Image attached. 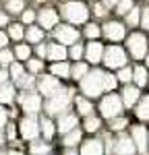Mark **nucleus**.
Instances as JSON below:
<instances>
[{"label":"nucleus","instance_id":"5","mask_svg":"<svg viewBox=\"0 0 149 155\" xmlns=\"http://www.w3.org/2000/svg\"><path fill=\"white\" fill-rule=\"evenodd\" d=\"M126 46H128V52L133 58H143L147 54V37L143 33H133L126 39Z\"/></svg>","mask_w":149,"mask_h":155},{"label":"nucleus","instance_id":"3","mask_svg":"<svg viewBox=\"0 0 149 155\" xmlns=\"http://www.w3.org/2000/svg\"><path fill=\"white\" fill-rule=\"evenodd\" d=\"M71 95H73L71 89H68V91H66V89H58L56 93H52L46 110H48L50 114H60V112H64V110L68 107V104H71Z\"/></svg>","mask_w":149,"mask_h":155},{"label":"nucleus","instance_id":"17","mask_svg":"<svg viewBox=\"0 0 149 155\" xmlns=\"http://www.w3.org/2000/svg\"><path fill=\"white\" fill-rule=\"evenodd\" d=\"M104 149H101V143L99 141H87L81 149V155H101Z\"/></svg>","mask_w":149,"mask_h":155},{"label":"nucleus","instance_id":"42","mask_svg":"<svg viewBox=\"0 0 149 155\" xmlns=\"http://www.w3.org/2000/svg\"><path fill=\"white\" fill-rule=\"evenodd\" d=\"M44 68V62L41 60H29V71L31 72H39Z\"/></svg>","mask_w":149,"mask_h":155},{"label":"nucleus","instance_id":"46","mask_svg":"<svg viewBox=\"0 0 149 155\" xmlns=\"http://www.w3.org/2000/svg\"><path fill=\"white\" fill-rule=\"evenodd\" d=\"M106 8H108V6H104V4H101V2H99V4H95V6H93V12H95V15H98V17H104V15H106Z\"/></svg>","mask_w":149,"mask_h":155},{"label":"nucleus","instance_id":"12","mask_svg":"<svg viewBox=\"0 0 149 155\" xmlns=\"http://www.w3.org/2000/svg\"><path fill=\"white\" fill-rule=\"evenodd\" d=\"M60 89V85L58 81L50 74V77H41V81H39V93H44V95H52V93H56Z\"/></svg>","mask_w":149,"mask_h":155},{"label":"nucleus","instance_id":"23","mask_svg":"<svg viewBox=\"0 0 149 155\" xmlns=\"http://www.w3.org/2000/svg\"><path fill=\"white\" fill-rule=\"evenodd\" d=\"M6 11L12 12V15H19V12H23L25 11V2L23 0H6Z\"/></svg>","mask_w":149,"mask_h":155},{"label":"nucleus","instance_id":"50","mask_svg":"<svg viewBox=\"0 0 149 155\" xmlns=\"http://www.w3.org/2000/svg\"><path fill=\"white\" fill-rule=\"evenodd\" d=\"M116 2H118V0H101V4H104V6H114Z\"/></svg>","mask_w":149,"mask_h":155},{"label":"nucleus","instance_id":"31","mask_svg":"<svg viewBox=\"0 0 149 155\" xmlns=\"http://www.w3.org/2000/svg\"><path fill=\"white\" fill-rule=\"evenodd\" d=\"M8 35L12 37V39H23V35H25V31H23V27L19 23H15V25H8Z\"/></svg>","mask_w":149,"mask_h":155},{"label":"nucleus","instance_id":"38","mask_svg":"<svg viewBox=\"0 0 149 155\" xmlns=\"http://www.w3.org/2000/svg\"><path fill=\"white\" fill-rule=\"evenodd\" d=\"M31 151H33L35 155H46L50 151V147H48V145H44V143H33V145H31Z\"/></svg>","mask_w":149,"mask_h":155},{"label":"nucleus","instance_id":"58","mask_svg":"<svg viewBox=\"0 0 149 155\" xmlns=\"http://www.w3.org/2000/svg\"><path fill=\"white\" fill-rule=\"evenodd\" d=\"M37 2H44V0H37Z\"/></svg>","mask_w":149,"mask_h":155},{"label":"nucleus","instance_id":"57","mask_svg":"<svg viewBox=\"0 0 149 155\" xmlns=\"http://www.w3.org/2000/svg\"><path fill=\"white\" fill-rule=\"evenodd\" d=\"M0 145H2V134H0Z\"/></svg>","mask_w":149,"mask_h":155},{"label":"nucleus","instance_id":"7","mask_svg":"<svg viewBox=\"0 0 149 155\" xmlns=\"http://www.w3.org/2000/svg\"><path fill=\"white\" fill-rule=\"evenodd\" d=\"M54 35H56V39L64 46V44H77V39H79V31H77L74 27H68V25H60V27L56 25Z\"/></svg>","mask_w":149,"mask_h":155},{"label":"nucleus","instance_id":"49","mask_svg":"<svg viewBox=\"0 0 149 155\" xmlns=\"http://www.w3.org/2000/svg\"><path fill=\"white\" fill-rule=\"evenodd\" d=\"M4 120H6V112L2 110V106H0V126L4 124Z\"/></svg>","mask_w":149,"mask_h":155},{"label":"nucleus","instance_id":"40","mask_svg":"<svg viewBox=\"0 0 149 155\" xmlns=\"http://www.w3.org/2000/svg\"><path fill=\"white\" fill-rule=\"evenodd\" d=\"M139 25L145 27V29H149V6H145V8L141 11V21H139Z\"/></svg>","mask_w":149,"mask_h":155},{"label":"nucleus","instance_id":"44","mask_svg":"<svg viewBox=\"0 0 149 155\" xmlns=\"http://www.w3.org/2000/svg\"><path fill=\"white\" fill-rule=\"evenodd\" d=\"M11 74H12V79L21 77V74H23V66H21V64H17V62L11 64Z\"/></svg>","mask_w":149,"mask_h":155},{"label":"nucleus","instance_id":"56","mask_svg":"<svg viewBox=\"0 0 149 155\" xmlns=\"http://www.w3.org/2000/svg\"><path fill=\"white\" fill-rule=\"evenodd\" d=\"M145 56H147V66H149V54H145Z\"/></svg>","mask_w":149,"mask_h":155},{"label":"nucleus","instance_id":"33","mask_svg":"<svg viewBox=\"0 0 149 155\" xmlns=\"http://www.w3.org/2000/svg\"><path fill=\"white\" fill-rule=\"evenodd\" d=\"M12 58H15V54H12V52H8L6 48L0 50V64H2V66H11Z\"/></svg>","mask_w":149,"mask_h":155},{"label":"nucleus","instance_id":"8","mask_svg":"<svg viewBox=\"0 0 149 155\" xmlns=\"http://www.w3.org/2000/svg\"><path fill=\"white\" fill-rule=\"evenodd\" d=\"M104 35L112 39V41H120L124 35H126V27L118 21H110V23L104 25Z\"/></svg>","mask_w":149,"mask_h":155},{"label":"nucleus","instance_id":"36","mask_svg":"<svg viewBox=\"0 0 149 155\" xmlns=\"http://www.w3.org/2000/svg\"><path fill=\"white\" fill-rule=\"evenodd\" d=\"M77 107H79V112H81L83 116L91 112V104H89L87 99H83V97H79V99H77Z\"/></svg>","mask_w":149,"mask_h":155},{"label":"nucleus","instance_id":"10","mask_svg":"<svg viewBox=\"0 0 149 155\" xmlns=\"http://www.w3.org/2000/svg\"><path fill=\"white\" fill-rule=\"evenodd\" d=\"M37 132H39V126H37V120L33 116H27V118L21 122V134L25 139H35Z\"/></svg>","mask_w":149,"mask_h":155},{"label":"nucleus","instance_id":"30","mask_svg":"<svg viewBox=\"0 0 149 155\" xmlns=\"http://www.w3.org/2000/svg\"><path fill=\"white\" fill-rule=\"evenodd\" d=\"M17 83H19V87H23V89H29V87H33V83H35V77H29V74H21V77H17L15 79Z\"/></svg>","mask_w":149,"mask_h":155},{"label":"nucleus","instance_id":"20","mask_svg":"<svg viewBox=\"0 0 149 155\" xmlns=\"http://www.w3.org/2000/svg\"><path fill=\"white\" fill-rule=\"evenodd\" d=\"M12 99H15V89L11 85L2 83L0 85V104H11Z\"/></svg>","mask_w":149,"mask_h":155},{"label":"nucleus","instance_id":"59","mask_svg":"<svg viewBox=\"0 0 149 155\" xmlns=\"http://www.w3.org/2000/svg\"><path fill=\"white\" fill-rule=\"evenodd\" d=\"M0 155H4V153H0Z\"/></svg>","mask_w":149,"mask_h":155},{"label":"nucleus","instance_id":"4","mask_svg":"<svg viewBox=\"0 0 149 155\" xmlns=\"http://www.w3.org/2000/svg\"><path fill=\"white\" fill-rule=\"evenodd\" d=\"M104 62L108 68H122L126 64V52L118 46H110L108 50H104Z\"/></svg>","mask_w":149,"mask_h":155},{"label":"nucleus","instance_id":"13","mask_svg":"<svg viewBox=\"0 0 149 155\" xmlns=\"http://www.w3.org/2000/svg\"><path fill=\"white\" fill-rule=\"evenodd\" d=\"M101 54H104V46L98 44V41H91V44L87 46V50H85L87 60H89V62H93V64L101 62Z\"/></svg>","mask_w":149,"mask_h":155},{"label":"nucleus","instance_id":"45","mask_svg":"<svg viewBox=\"0 0 149 155\" xmlns=\"http://www.w3.org/2000/svg\"><path fill=\"white\" fill-rule=\"evenodd\" d=\"M33 21H35V12L33 11H23V23H33Z\"/></svg>","mask_w":149,"mask_h":155},{"label":"nucleus","instance_id":"21","mask_svg":"<svg viewBox=\"0 0 149 155\" xmlns=\"http://www.w3.org/2000/svg\"><path fill=\"white\" fill-rule=\"evenodd\" d=\"M25 35H27V39H29L31 44H39V41L44 39V31H41V27H35V25H33V27L27 29Z\"/></svg>","mask_w":149,"mask_h":155},{"label":"nucleus","instance_id":"47","mask_svg":"<svg viewBox=\"0 0 149 155\" xmlns=\"http://www.w3.org/2000/svg\"><path fill=\"white\" fill-rule=\"evenodd\" d=\"M6 25H8V15L0 11V27H6Z\"/></svg>","mask_w":149,"mask_h":155},{"label":"nucleus","instance_id":"26","mask_svg":"<svg viewBox=\"0 0 149 155\" xmlns=\"http://www.w3.org/2000/svg\"><path fill=\"white\" fill-rule=\"evenodd\" d=\"M137 116L141 120H149V95L143 97V101L139 104V107H137Z\"/></svg>","mask_w":149,"mask_h":155},{"label":"nucleus","instance_id":"37","mask_svg":"<svg viewBox=\"0 0 149 155\" xmlns=\"http://www.w3.org/2000/svg\"><path fill=\"white\" fill-rule=\"evenodd\" d=\"M41 130L46 134V139H52L54 137V124L50 120H41Z\"/></svg>","mask_w":149,"mask_h":155},{"label":"nucleus","instance_id":"25","mask_svg":"<svg viewBox=\"0 0 149 155\" xmlns=\"http://www.w3.org/2000/svg\"><path fill=\"white\" fill-rule=\"evenodd\" d=\"M133 79H135V83L139 87H143V85L147 83V71L143 68V66H137L135 71H133Z\"/></svg>","mask_w":149,"mask_h":155},{"label":"nucleus","instance_id":"9","mask_svg":"<svg viewBox=\"0 0 149 155\" xmlns=\"http://www.w3.org/2000/svg\"><path fill=\"white\" fill-rule=\"evenodd\" d=\"M37 21H39L41 29H52V27L58 25V12L54 8H41L39 15H37Z\"/></svg>","mask_w":149,"mask_h":155},{"label":"nucleus","instance_id":"15","mask_svg":"<svg viewBox=\"0 0 149 155\" xmlns=\"http://www.w3.org/2000/svg\"><path fill=\"white\" fill-rule=\"evenodd\" d=\"M46 56L50 60H56V62H60V60L66 58V48L62 46V44H52L46 48Z\"/></svg>","mask_w":149,"mask_h":155},{"label":"nucleus","instance_id":"52","mask_svg":"<svg viewBox=\"0 0 149 155\" xmlns=\"http://www.w3.org/2000/svg\"><path fill=\"white\" fill-rule=\"evenodd\" d=\"M6 77H8V74H6V71H0V85L6 83Z\"/></svg>","mask_w":149,"mask_h":155},{"label":"nucleus","instance_id":"35","mask_svg":"<svg viewBox=\"0 0 149 155\" xmlns=\"http://www.w3.org/2000/svg\"><path fill=\"white\" fill-rule=\"evenodd\" d=\"M133 79V71L131 68H120V72H118V77H116V81H122V83H128Z\"/></svg>","mask_w":149,"mask_h":155},{"label":"nucleus","instance_id":"54","mask_svg":"<svg viewBox=\"0 0 149 155\" xmlns=\"http://www.w3.org/2000/svg\"><path fill=\"white\" fill-rule=\"evenodd\" d=\"M8 155H21V153H19V151H12V153H8Z\"/></svg>","mask_w":149,"mask_h":155},{"label":"nucleus","instance_id":"19","mask_svg":"<svg viewBox=\"0 0 149 155\" xmlns=\"http://www.w3.org/2000/svg\"><path fill=\"white\" fill-rule=\"evenodd\" d=\"M50 72H52L54 77H68V74H71V66L60 60V62H54V64L50 66Z\"/></svg>","mask_w":149,"mask_h":155},{"label":"nucleus","instance_id":"41","mask_svg":"<svg viewBox=\"0 0 149 155\" xmlns=\"http://www.w3.org/2000/svg\"><path fill=\"white\" fill-rule=\"evenodd\" d=\"M71 56H73L74 60H81V56H83V46L73 44V48H71Z\"/></svg>","mask_w":149,"mask_h":155},{"label":"nucleus","instance_id":"51","mask_svg":"<svg viewBox=\"0 0 149 155\" xmlns=\"http://www.w3.org/2000/svg\"><path fill=\"white\" fill-rule=\"evenodd\" d=\"M37 54L44 58V56H46V46H37Z\"/></svg>","mask_w":149,"mask_h":155},{"label":"nucleus","instance_id":"29","mask_svg":"<svg viewBox=\"0 0 149 155\" xmlns=\"http://www.w3.org/2000/svg\"><path fill=\"white\" fill-rule=\"evenodd\" d=\"M114 6H116V15H126L133 8V0H118Z\"/></svg>","mask_w":149,"mask_h":155},{"label":"nucleus","instance_id":"28","mask_svg":"<svg viewBox=\"0 0 149 155\" xmlns=\"http://www.w3.org/2000/svg\"><path fill=\"white\" fill-rule=\"evenodd\" d=\"M79 139H81V132L73 128V130L66 132V137H64V145H66V147H73V145L79 143Z\"/></svg>","mask_w":149,"mask_h":155},{"label":"nucleus","instance_id":"32","mask_svg":"<svg viewBox=\"0 0 149 155\" xmlns=\"http://www.w3.org/2000/svg\"><path fill=\"white\" fill-rule=\"evenodd\" d=\"M15 56H17L19 60H27L29 56H31V48H29V46H25V44H19L17 50H15Z\"/></svg>","mask_w":149,"mask_h":155},{"label":"nucleus","instance_id":"27","mask_svg":"<svg viewBox=\"0 0 149 155\" xmlns=\"http://www.w3.org/2000/svg\"><path fill=\"white\" fill-rule=\"evenodd\" d=\"M71 74H73V79H83L87 74V64H83V62H77L73 68H71Z\"/></svg>","mask_w":149,"mask_h":155},{"label":"nucleus","instance_id":"24","mask_svg":"<svg viewBox=\"0 0 149 155\" xmlns=\"http://www.w3.org/2000/svg\"><path fill=\"white\" fill-rule=\"evenodd\" d=\"M139 21H141V8L133 6L131 11L126 12V23L131 25V27H137V25H139Z\"/></svg>","mask_w":149,"mask_h":155},{"label":"nucleus","instance_id":"14","mask_svg":"<svg viewBox=\"0 0 149 155\" xmlns=\"http://www.w3.org/2000/svg\"><path fill=\"white\" fill-rule=\"evenodd\" d=\"M133 141L137 143V149H139L141 153L147 151V130H145L143 126H135V128H133Z\"/></svg>","mask_w":149,"mask_h":155},{"label":"nucleus","instance_id":"11","mask_svg":"<svg viewBox=\"0 0 149 155\" xmlns=\"http://www.w3.org/2000/svg\"><path fill=\"white\" fill-rule=\"evenodd\" d=\"M19 101H21V106H23L25 112H37L39 110V106H41V99H39V95H35V93H25V95L19 97Z\"/></svg>","mask_w":149,"mask_h":155},{"label":"nucleus","instance_id":"6","mask_svg":"<svg viewBox=\"0 0 149 155\" xmlns=\"http://www.w3.org/2000/svg\"><path fill=\"white\" fill-rule=\"evenodd\" d=\"M101 116L106 118H114L120 110H122V101L118 99V95H106L101 99Z\"/></svg>","mask_w":149,"mask_h":155},{"label":"nucleus","instance_id":"43","mask_svg":"<svg viewBox=\"0 0 149 155\" xmlns=\"http://www.w3.org/2000/svg\"><path fill=\"white\" fill-rule=\"evenodd\" d=\"M112 130H122L124 126H126V120L124 118H118V120H112Z\"/></svg>","mask_w":149,"mask_h":155},{"label":"nucleus","instance_id":"16","mask_svg":"<svg viewBox=\"0 0 149 155\" xmlns=\"http://www.w3.org/2000/svg\"><path fill=\"white\" fill-rule=\"evenodd\" d=\"M116 153L118 155H133L135 153V143L131 141V139H126V137H122V139H118L116 141Z\"/></svg>","mask_w":149,"mask_h":155},{"label":"nucleus","instance_id":"1","mask_svg":"<svg viewBox=\"0 0 149 155\" xmlns=\"http://www.w3.org/2000/svg\"><path fill=\"white\" fill-rule=\"evenodd\" d=\"M114 85H116V77L101 71H93L81 79V89L89 97L101 95V91H110V89H114Z\"/></svg>","mask_w":149,"mask_h":155},{"label":"nucleus","instance_id":"48","mask_svg":"<svg viewBox=\"0 0 149 155\" xmlns=\"http://www.w3.org/2000/svg\"><path fill=\"white\" fill-rule=\"evenodd\" d=\"M6 44H8V35L0 31V50H2V48H6Z\"/></svg>","mask_w":149,"mask_h":155},{"label":"nucleus","instance_id":"39","mask_svg":"<svg viewBox=\"0 0 149 155\" xmlns=\"http://www.w3.org/2000/svg\"><path fill=\"white\" fill-rule=\"evenodd\" d=\"M98 126H99V120L98 118H87L85 120V130L87 132H95V130H98Z\"/></svg>","mask_w":149,"mask_h":155},{"label":"nucleus","instance_id":"22","mask_svg":"<svg viewBox=\"0 0 149 155\" xmlns=\"http://www.w3.org/2000/svg\"><path fill=\"white\" fill-rule=\"evenodd\" d=\"M137 99H139V89L137 87H126L124 89V104L126 106H135Z\"/></svg>","mask_w":149,"mask_h":155},{"label":"nucleus","instance_id":"2","mask_svg":"<svg viewBox=\"0 0 149 155\" xmlns=\"http://www.w3.org/2000/svg\"><path fill=\"white\" fill-rule=\"evenodd\" d=\"M62 17L68 21V23H85L87 17H89V8L81 0H68L60 6Z\"/></svg>","mask_w":149,"mask_h":155},{"label":"nucleus","instance_id":"18","mask_svg":"<svg viewBox=\"0 0 149 155\" xmlns=\"http://www.w3.org/2000/svg\"><path fill=\"white\" fill-rule=\"evenodd\" d=\"M74 126H77V116H73V114H64L60 118V122H58V128H60L62 132L73 130Z\"/></svg>","mask_w":149,"mask_h":155},{"label":"nucleus","instance_id":"34","mask_svg":"<svg viewBox=\"0 0 149 155\" xmlns=\"http://www.w3.org/2000/svg\"><path fill=\"white\" fill-rule=\"evenodd\" d=\"M85 35H87V37H91V39H95L98 35H101V29H99V25L89 23V25L85 27Z\"/></svg>","mask_w":149,"mask_h":155},{"label":"nucleus","instance_id":"53","mask_svg":"<svg viewBox=\"0 0 149 155\" xmlns=\"http://www.w3.org/2000/svg\"><path fill=\"white\" fill-rule=\"evenodd\" d=\"M8 137H11V139L15 137V126H8Z\"/></svg>","mask_w":149,"mask_h":155},{"label":"nucleus","instance_id":"55","mask_svg":"<svg viewBox=\"0 0 149 155\" xmlns=\"http://www.w3.org/2000/svg\"><path fill=\"white\" fill-rule=\"evenodd\" d=\"M66 155H77V153H73V151H68V153H66Z\"/></svg>","mask_w":149,"mask_h":155}]
</instances>
